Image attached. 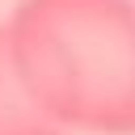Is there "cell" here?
Segmentation results:
<instances>
[{
    "mask_svg": "<svg viewBox=\"0 0 135 135\" xmlns=\"http://www.w3.org/2000/svg\"><path fill=\"white\" fill-rule=\"evenodd\" d=\"M0 30L30 101L59 131L135 135V0H17Z\"/></svg>",
    "mask_w": 135,
    "mask_h": 135,
    "instance_id": "cell-1",
    "label": "cell"
},
{
    "mask_svg": "<svg viewBox=\"0 0 135 135\" xmlns=\"http://www.w3.org/2000/svg\"><path fill=\"white\" fill-rule=\"evenodd\" d=\"M0 135H59V127L30 101L8 46H4V30H0Z\"/></svg>",
    "mask_w": 135,
    "mask_h": 135,
    "instance_id": "cell-2",
    "label": "cell"
}]
</instances>
